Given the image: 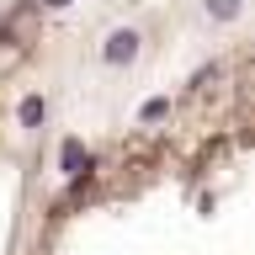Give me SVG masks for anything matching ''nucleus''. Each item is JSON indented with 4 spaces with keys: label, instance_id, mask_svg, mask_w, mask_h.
<instances>
[{
    "label": "nucleus",
    "instance_id": "obj_1",
    "mask_svg": "<svg viewBox=\"0 0 255 255\" xmlns=\"http://www.w3.org/2000/svg\"><path fill=\"white\" fill-rule=\"evenodd\" d=\"M27 255H250V48L96 143Z\"/></svg>",
    "mask_w": 255,
    "mask_h": 255
}]
</instances>
